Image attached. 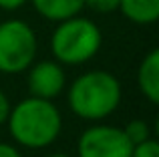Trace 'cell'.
<instances>
[{
	"label": "cell",
	"instance_id": "5",
	"mask_svg": "<svg viewBox=\"0 0 159 157\" xmlns=\"http://www.w3.org/2000/svg\"><path fill=\"white\" fill-rule=\"evenodd\" d=\"M131 141L115 125L95 123L87 127L77 141L79 157H131Z\"/></svg>",
	"mask_w": 159,
	"mask_h": 157
},
{
	"label": "cell",
	"instance_id": "4",
	"mask_svg": "<svg viewBox=\"0 0 159 157\" xmlns=\"http://www.w3.org/2000/svg\"><path fill=\"white\" fill-rule=\"evenodd\" d=\"M39 38L34 28L20 18L0 22V73L18 75L34 63Z\"/></svg>",
	"mask_w": 159,
	"mask_h": 157
},
{
	"label": "cell",
	"instance_id": "2",
	"mask_svg": "<svg viewBox=\"0 0 159 157\" xmlns=\"http://www.w3.org/2000/svg\"><path fill=\"white\" fill-rule=\"evenodd\" d=\"M121 83L103 69L83 73L70 83L66 103L77 117L85 121H103L121 105Z\"/></svg>",
	"mask_w": 159,
	"mask_h": 157
},
{
	"label": "cell",
	"instance_id": "3",
	"mask_svg": "<svg viewBox=\"0 0 159 157\" xmlns=\"http://www.w3.org/2000/svg\"><path fill=\"white\" fill-rule=\"evenodd\" d=\"M103 32L91 18L75 14L57 22L51 34V52L54 61L66 67L85 65L101 51Z\"/></svg>",
	"mask_w": 159,
	"mask_h": 157
},
{
	"label": "cell",
	"instance_id": "12",
	"mask_svg": "<svg viewBox=\"0 0 159 157\" xmlns=\"http://www.w3.org/2000/svg\"><path fill=\"white\" fill-rule=\"evenodd\" d=\"M85 8L99 14H109L119 10V0H85Z\"/></svg>",
	"mask_w": 159,
	"mask_h": 157
},
{
	"label": "cell",
	"instance_id": "7",
	"mask_svg": "<svg viewBox=\"0 0 159 157\" xmlns=\"http://www.w3.org/2000/svg\"><path fill=\"white\" fill-rule=\"evenodd\" d=\"M137 87L151 105L159 103V48H151L139 63Z\"/></svg>",
	"mask_w": 159,
	"mask_h": 157
},
{
	"label": "cell",
	"instance_id": "9",
	"mask_svg": "<svg viewBox=\"0 0 159 157\" xmlns=\"http://www.w3.org/2000/svg\"><path fill=\"white\" fill-rule=\"evenodd\" d=\"M119 12L133 24L147 26L159 18V0H119Z\"/></svg>",
	"mask_w": 159,
	"mask_h": 157
},
{
	"label": "cell",
	"instance_id": "6",
	"mask_svg": "<svg viewBox=\"0 0 159 157\" xmlns=\"http://www.w3.org/2000/svg\"><path fill=\"white\" fill-rule=\"evenodd\" d=\"M26 85L32 97L52 99L62 93L66 85L65 69L58 61H39L26 69Z\"/></svg>",
	"mask_w": 159,
	"mask_h": 157
},
{
	"label": "cell",
	"instance_id": "15",
	"mask_svg": "<svg viewBox=\"0 0 159 157\" xmlns=\"http://www.w3.org/2000/svg\"><path fill=\"white\" fill-rule=\"evenodd\" d=\"M0 157H22L20 151L10 143H0Z\"/></svg>",
	"mask_w": 159,
	"mask_h": 157
},
{
	"label": "cell",
	"instance_id": "14",
	"mask_svg": "<svg viewBox=\"0 0 159 157\" xmlns=\"http://www.w3.org/2000/svg\"><path fill=\"white\" fill-rule=\"evenodd\" d=\"M28 0H0V10H6V12H14L18 8H22Z\"/></svg>",
	"mask_w": 159,
	"mask_h": 157
},
{
	"label": "cell",
	"instance_id": "1",
	"mask_svg": "<svg viewBox=\"0 0 159 157\" xmlns=\"http://www.w3.org/2000/svg\"><path fill=\"white\" fill-rule=\"evenodd\" d=\"M6 125L18 145L28 149H44L61 135L62 115L51 99L30 95L12 105Z\"/></svg>",
	"mask_w": 159,
	"mask_h": 157
},
{
	"label": "cell",
	"instance_id": "8",
	"mask_svg": "<svg viewBox=\"0 0 159 157\" xmlns=\"http://www.w3.org/2000/svg\"><path fill=\"white\" fill-rule=\"evenodd\" d=\"M30 4L43 18L51 22H61L75 14H81L85 8V0H30Z\"/></svg>",
	"mask_w": 159,
	"mask_h": 157
},
{
	"label": "cell",
	"instance_id": "13",
	"mask_svg": "<svg viewBox=\"0 0 159 157\" xmlns=\"http://www.w3.org/2000/svg\"><path fill=\"white\" fill-rule=\"evenodd\" d=\"M10 109H12L10 99L6 97V93H2V91H0V125H6L8 115H10Z\"/></svg>",
	"mask_w": 159,
	"mask_h": 157
},
{
	"label": "cell",
	"instance_id": "11",
	"mask_svg": "<svg viewBox=\"0 0 159 157\" xmlns=\"http://www.w3.org/2000/svg\"><path fill=\"white\" fill-rule=\"evenodd\" d=\"M131 157H159V145L155 139L149 137L147 141H141L137 145H133Z\"/></svg>",
	"mask_w": 159,
	"mask_h": 157
},
{
	"label": "cell",
	"instance_id": "16",
	"mask_svg": "<svg viewBox=\"0 0 159 157\" xmlns=\"http://www.w3.org/2000/svg\"><path fill=\"white\" fill-rule=\"evenodd\" d=\"M48 157H70V155H66V153H52V155H48Z\"/></svg>",
	"mask_w": 159,
	"mask_h": 157
},
{
	"label": "cell",
	"instance_id": "10",
	"mask_svg": "<svg viewBox=\"0 0 159 157\" xmlns=\"http://www.w3.org/2000/svg\"><path fill=\"white\" fill-rule=\"evenodd\" d=\"M127 139L131 141V145H137L141 141H147L151 137V127L147 125V121H141V119H131L127 125L123 127Z\"/></svg>",
	"mask_w": 159,
	"mask_h": 157
}]
</instances>
